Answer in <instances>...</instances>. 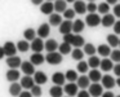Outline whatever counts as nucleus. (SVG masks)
<instances>
[{
    "instance_id": "f257e3e1",
    "label": "nucleus",
    "mask_w": 120,
    "mask_h": 97,
    "mask_svg": "<svg viewBox=\"0 0 120 97\" xmlns=\"http://www.w3.org/2000/svg\"><path fill=\"white\" fill-rule=\"evenodd\" d=\"M63 42L68 43V44L74 45L75 48H80V47H84L85 42H84V38L79 34H66L63 35Z\"/></svg>"
},
{
    "instance_id": "f03ea898",
    "label": "nucleus",
    "mask_w": 120,
    "mask_h": 97,
    "mask_svg": "<svg viewBox=\"0 0 120 97\" xmlns=\"http://www.w3.org/2000/svg\"><path fill=\"white\" fill-rule=\"evenodd\" d=\"M45 61L50 65H58L62 62V54L60 52H48L45 56Z\"/></svg>"
},
{
    "instance_id": "7ed1b4c3",
    "label": "nucleus",
    "mask_w": 120,
    "mask_h": 97,
    "mask_svg": "<svg viewBox=\"0 0 120 97\" xmlns=\"http://www.w3.org/2000/svg\"><path fill=\"white\" fill-rule=\"evenodd\" d=\"M88 89H89L88 91L89 94L93 96V97H99L103 93V85L99 84V83H92L88 87Z\"/></svg>"
},
{
    "instance_id": "20e7f679",
    "label": "nucleus",
    "mask_w": 120,
    "mask_h": 97,
    "mask_svg": "<svg viewBox=\"0 0 120 97\" xmlns=\"http://www.w3.org/2000/svg\"><path fill=\"white\" fill-rule=\"evenodd\" d=\"M85 23L88 25L89 27H96L101 23V17L96 13H89L85 18Z\"/></svg>"
},
{
    "instance_id": "39448f33",
    "label": "nucleus",
    "mask_w": 120,
    "mask_h": 97,
    "mask_svg": "<svg viewBox=\"0 0 120 97\" xmlns=\"http://www.w3.org/2000/svg\"><path fill=\"white\" fill-rule=\"evenodd\" d=\"M3 48H4V53H5V56L7 57H12V56H16V53H17V45L14 44L13 42H7L5 44L3 45Z\"/></svg>"
},
{
    "instance_id": "423d86ee",
    "label": "nucleus",
    "mask_w": 120,
    "mask_h": 97,
    "mask_svg": "<svg viewBox=\"0 0 120 97\" xmlns=\"http://www.w3.org/2000/svg\"><path fill=\"white\" fill-rule=\"evenodd\" d=\"M78 84L75 83V81H70V83L65 84V87H63V91L67 93V96L72 97L75 96V94H78Z\"/></svg>"
},
{
    "instance_id": "0eeeda50",
    "label": "nucleus",
    "mask_w": 120,
    "mask_h": 97,
    "mask_svg": "<svg viewBox=\"0 0 120 97\" xmlns=\"http://www.w3.org/2000/svg\"><path fill=\"white\" fill-rule=\"evenodd\" d=\"M60 32L62 35L71 34V32H72V22H71V19H65V21H62V23L60 25Z\"/></svg>"
},
{
    "instance_id": "6e6552de",
    "label": "nucleus",
    "mask_w": 120,
    "mask_h": 97,
    "mask_svg": "<svg viewBox=\"0 0 120 97\" xmlns=\"http://www.w3.org/2000/svg\"><path fill=\"white\" fill-rule=\"evenodd\" d=\"M101 81H102V85H103V88H107V89L114 88L115 84H116V80H115V79L112 78L111 75H109V74H107V75H103V76H102Z\"/></svg>"
},
{
    "instance_id": "1a4fd4ad",
    "label": "nucleus",
    "mask_w": 120,
    "mask_h": 97,
    "mask_svg": "<svg viewBox=\"0 0 120 97\" xmlns=\"http://www.w3.org/2000/svg\"><path fill=\"white\" fill-rule=\"evenodd\" d=\"M35 65H32L31 61H25L21 63V70L25 73V75H34L35 74Z\"/></svg>"
},
{
    "instance_id": "9d476101",
    "label": "nucleus",
    "mask_w": 120,
    "mask_h": 97,
    "mask_svg": "<svg viewBox=\"0 0 120 97\" xmlns=\"http://www.w3.org/2000/svg\"><path fill=\"white\" fill-rule=\"evenodd\" d=\"M31 49L35 53H41V50L44 49V43H43L41 38H35L31 42Z\"/></svg>"
},
{
    "instance_id": "9b49d317",
    "label": "nucleus",
    "mask_w": 120,
    "mask_h": 97,
    "mask_svg": "<svg viewBox=\"0 0 120 97\" xmlns=\"http://www.w3.org/2000/svg\"><path fill=\"white\" fill-rule=\"evenodd\" d=\"M49 32H50V25L49 23H41L39 26V29H38V35L41 39H45V38L49 36Z\"/></svg>"
},
{
    "instance_id": "f8f14e48",
    "label": "nucleus",
    "mask_w": 120,
    "mask_h": 97,
    "mask_svg": "<svg viewBox=\"0 0 120 97\" xmlns=\"http://www.w3.org/2000/svg\"><path fill=\"white\" fill-rule=\"evenodd\" d=\"M21 85H22V88H25V89H31L32 87L35 85L34 78H32L31 75H25L23 78L21 79Z\"/></svg>"
},
{
    "instance_id": "ddd939ff",
    "label": "nucleus",
    "mask_w": 120,
    "mask_h": 97,
    "mask_svg": "<svg viewBox=\"0 0 120 97\" xmlns=\"http://www.w3.org/2000/svg\"><path fill=\"white\" fill-rule=\"evenodd\" d=\"M115 22H116V21H115V16H114V14H110V13L105 14V16L101 18V23H102V26H105V27L114 26Z\"/></svg>"
},
{
    "instance_id": "4468645a",
    "label": "nucleus",
    "mask_w": 120,
    "mask_h": 97,
    "mask_svg": "<svg viewBox=\"0 0 120 97\" xmlns=\"http://www.w3.org/2000/svg\"><path fill=\"white\" fill-rule=\"evenodd\" d=\"M52 81L56 84V85H61L62 87L63 84L66 83V76L63 73H54L52 76Z\"/></svg>"
},
{
    "instance_id": "2eb2a0df",
    "label": "nucleus",
    "mask_w": 120,
    "mask_h": 97,
    "mask_svg": "<svg viewBox=\"0 0 120 97\" xmlns=\"http://www.w3.org/2000/svg\"><path fill=\"white\" fill-rule=\"evenodd\" d=\"M74 11L78 14H84L86 12V4L84 3L83 0H76L74 3Z\"/></svg>"
},
{
    "instance_id": "dca6fc26",
    "label": "nucleus",
    "mask_w": 120,
    "mask_h": 97,
    "mask_svg": "<svg viewBox=\"0 0 120 97\" xmlns=\"http://www.w3.org/2000/svg\"><path fill=\"white\" fill-rule=\"evenodd\" d=\"M32 78H34L35 83L39 84V85L47 83V80H48V76L45 75L43 71H35V74H34V76H32Z\"/></svg>"
},
{
    "instance_id": "f3484780",
    "label": "nucleus",
    "mask_w": 120,
    "mask_h": 97,
    "mask_svg": "<svg viewBox=\"0 0 120 97\" xmlns=\"http://www.w3.org/2000/svg\"><path fill=\"white\" fill-rule=\"evenodd\" d=\"M40 11H41L43 14H48V16H50V14L53 13V11H54V4H53L52 1L43 3L41 7H40Z\"/></svg>"
},
{
    "instance_id": "a211bd4d",
    "label": "nucleus",
    "mask_w": 120,
    "mask_h": 97,
    "mask_svg": "<svg viewBox=\"0 0 120 97\" xmlns=\"http://www.w3.org/2000/svg\"><path fill=\"white\" fill-rule=\"evenodd\" d=\"M21 58L17 57V56H12V57H8V60H7V65L9 66L11 69H17L21 66Z\"/></svg>"
},
{
    "instance_id": "6ab92c4d",
    "label": "nucleus",
    "mask_w": 120,
    "mask_h": 97,
    "mask_svg": "<svg viewBox=\"0 0 120 97\" xmlns=\"http://www.w3.org/2000/svg\"><path fill=\"white\" fill-rule=\"evenodd\" d=\"M58 45L60 44L54 39H49V40H47V43H44V49L47 52H56L58 49Z\"/></svg>"
},
{
    "instance_id": "aec40b11",
    "label": "nucleus",
    "mask_w": 120,
    "mask_h": 97,
    "mask_svg": "<svg viewBox=\"0 0 120 97\" xmlns=\"http://www.w3.org/2000/svg\"><path fill=\"white\" fill-rule=\"evenodd\" d=\"M90 85V79H89V76L86 75H81L78 78V87L81 89H85L88 88V87Z\"/></svg>"
},
{
    "instance_id": "412c9836",
    "label": "nucleus",
    "mask_w": 120,
    "mask_h": 97,
    "mask_svg": "<svg viewBox=\"0 0 120 97\" xmlns=\"http://www.w3.org/2000/svg\"><path fill=\"white\" fill-rule=\"evenodd\" d=\"M21 89H22L21 84L17 83V81H13V83L11 84V87H9V93H11V96L17 97V96H19V93H21Z\"/></svg>"
},
{
    "instance_id": "4be33fe9",
    "label": "nucleus",
    "mask_w": 120,
    "mask_h": 97,
    "mask_svg": "<svg viewBox=\"0 0 120 97\" xmlns=\"http://www.w3.org/2000/svg\"><path fill=\"white\" fill-rule=\"evenodd\" d=\"M84 27H85V22L81 19H75L72 22V32H75V34H80L84 30Z\"/></svg>"
},
{
    "instance_id": "5701e85b",
    "label": "nucleus",
    "mask_w": 120,
    "mask_h": 97,
    "mask_svg": "<svg viewBox=\"0 0 120 97\" xmlns=\"http://www.w3.org/2000/svg\"><path fill=\"white\" fill-rule=\"evenodd\" d=\"M7 80H9V81H17L19 79V71L18 70H16V69H12V70H8L7 71Z\"/></svg>"
},
{
    "instance_id": "b1692460",
    "label": "nucleus",
    "mask_w": 120,
    "mask_h": 97,
    "mask_svg": "<svg viewBox=\"0 0 120 97\" xmlns=\"http://www.w3.org/2000/svg\"><path fill=\"white\" fill-rule=\"evenodd\" d=\"M63 88L61 85H53L52 88L49 89V94H50V97H63L62 94H63Z\"/></svg>"
},
{
    "instance_id": "393cba45",
    "label": "nucleus",
    "mask_w": 120,
    "mask_h": 97,
    "mask_svg": "<svg viewBox=\"0 0 120 97\" xmlns=\"http://www.w3.org/2000/svg\"><path fill=\"white\" fill-rule=\"evenodd\" d=\"M53 4H54V11L57 12V13H63V12L67 9L66 0H56Z\"/></svg>"
},
{
    "instance_id": "a878e982",
    "label": "nucleus",
    "mask_w": 120,
    "mask_h": 97,
    "mask_svg": "<svg viewBox=\"0 0 120 97\" xmlns=\"http://www.w3.org/2000/svg\"><path fill=\"white\" fill-rule=\"evenodd\" d=\"M62 23V17L58 13H52L49 16V25L50 26H60Z\"/></svg>"
},
{
    "instance_id": "bb28decb",
    "label": "nucleus",
    "mask_w": 120,
    "mask_h": 97,
    "mask_svg": "<svg viewBox=\"0 0 120 97\" xmlns=\"http://www.w3.org/2000/svg\"><path fill=\"white\" fill-rule=\"evenodd\" d=\"M31 63L32 65H35V66H38V65H41L43 62L45 61V57L41 54V53H34V54L31 56Z\"/></svg>"
},
{
    "instance_id": "cd10ccee",
    "label": "nucleus",
    "mask_w": 120,
    "mask_h": 97,
    "mask_svg": "<svg viewBox=\"0 0 120 97\" xmlns=\"http://www.w3.org/2000/svg\"><path fill=\"white\" fill-rule=\"evenodd\" d=\"M97 52H98V54L102 56V57H107V56L111 53V49H110L109 44H101L97 48Z\"/></svg>"
},
{
    "instance_id": "c85d7f7f",
    "label": "nucleus",
    "mask_w": 120,
    "mask_h": 97,
    "mask_svg": "<svg viewBox=\"0 0 120 97\" xmlns=\"http://www.w3.org/2000/svg\"><path fill=\"white\" fill-rule=\"evenodd\" d=\"M99 67H101L102 71H110L114 69V65H112V61L109 60V58H103L99 63Z\"/></svg>"
},
{
    "instance_id": "c756f323",
    "label": "nucleus",
    "mask_w": 120,
    "mask_h": 97,
    "mask_svg": "<svg viewBox=\"0 0 120 97\" xmlns=\"http://www.w3.org/2000/svg\"><path fill=\"white\" fill-rule=\"evenodd\" d=\"M88 76H89V79H90V81H93V83H98V81L102 79L101 73H99L98 70H96V69H93V70L89 71Z\"/></svg>"
},
{
    "instance_id": "7c9ffc66",
    "label": "nucleus",
    "mask_w": 120,
    "mask_h": 97,
    "mask_svg": "<svg viewBox=\"0 0 120 97\" xmlns=\"http://www.w3.org/2000/svg\"><path fill=\"white\" fill-rule=\"evenodd\" d=\"M71 47H72L71 44L63 42V43H61V44L58 45V50H60L61 54H68V53L71 52Z\"/></svg>"
},
{
    "instance_id": "2f4dec72",
    "label": "nucleus",
    "mask_w": 120,
    "mask_h": 97,
    "mask_svg": "<svg viewBox=\"0 0 120 97\" xmlns=\"http://www.w3.org/2000/svg\"><path fill=\"white\" fill-rule=\"evenodd\" d=\"M83 52L85 53V54H88V56H94L96 54V52H97V48L94 47L93 44H90V43H88V44H84V47H83Z\"/></svg>"
},
{
    "instance_id": "473e14b6",
    "label": "nucleus",
    "mask_w": 120,
    "mask_h": 97,
    "mask_svg": "<svg viewBox=\"0 0 120 97\" xmlns=\"http://www.w3.org/2000/svg\"><path fill=\"white\" fill-rule=\"evenodd\" d=\"M119 38H117L116 34H110L107 35V43H109L110 47H117L119 45Z\"/></svg>"
},
{
    "instance_id": "72a5a7b5",
    "label": "nucleus",
    "mask_w": 120,
    "mask_h": 97,
    "mask_svg": "<svg viewBox=\"0 0 120 97\" xmlns=\"http://www.w3.org/2000/svg\"><path fill=\"white\" fill-rule=\"evenodd\" d=\"M99 63H101V60H99L97 56H90L89 57V60H88V65H89V67H92V69H97L99 66Z\"/></svg>"
},
{
    "instance_id": "f704fd0d",
    "label": "nucleus",
    "mask_w": 120,
    "mask_h": 97,
    "mask_svg": "<svg viewBox=\"0 0 120 97\" xmlns=\"http://www.w3.org/2000/svg\"><path fill=\"white\" fill-rule=\"evenodd\" d=\"M17 49L19 50V52H27V50L30 49V44L27 40H19L18 43H17Z\"/></svg>"
},
{
    "instance_id": "c9c22d12",
    "label": "nucleus",
    "mask_w": 120,
    "mask_h": 97,
    "mask_svg": "<svg viewBox=\"0 0 120 97\" xmlns=\"http://www.w3.org/2000/svg\"><path fill=\"white\" fill-rule=\"evenodd\" d=\"M35 36H36V32H35L34 29H26L23 31V38L29 42V40H34Z\"/></svg>"
},
{
    "instance_id": "e433bc0d",
    "label": "nucleus",
    "mask_w": 120,
    "mask_h": 97,
    "mask_svg": "<svg viewBox=\"0 0 120 97\" xmlns=\"http://www.w3.org/2000/svg\"><path fill=\"white\" fill-rule=\"evenodd\" d=\"M65 76H66V80H68V81L78 80V73H76L75 70H67L65 74Z\"/></svg>"
},
{
    "instance_id": "4c0bfd02",
    "label": "nucleus",
    "mask_w": 120,
    "mask_h": 97,
    "mask_svg": "<svg viewBox=\"0 0 120 97\" xmlns=\"http://www.w3.org/2000/svg\"><path fill=\"white\" fill-rule=\"evenodd\" d=\"M88 67H89V65H88V62H85V61H79L78 66H76L78 71L81 73V74H85L86 71H88Z\"/></svg>"
},
{
    "instance_id": "58836bf2",
    "label": "nucleus",
    "mask_w": 120,
    "mask_h": 97,
    "mask_svg": "<svg viewBox=\"0 0 120 97\" xmlns=\"http://www.w3.org/2000/svg\"><path fill=\"white\" fill-rule=\"evenodd\" d=\"M97 11L105 16V14H107V13H109V11H110V4H107V3H101V4L98 5V9H97Z\"/></svg>"
},
{
    "instance_id": "ea45409f",
    "label": "nucleus",
    "mask_w": 120,
    "mask_h": 97,
    "mask_svg": "<svg viewBox=\"0 0 120 97\" xmlns=\"http://www.w3.org/2000/svg\"><path fill=\"white\" fill-rule=\"evenodd\" d=\"M110 60H111V61H115V62L119 63V62H120V50H119V49L111 50V53H110Z\"/></svg>"
},
{
    "instance_id": "a19ab883",
    "label": "nucleus",
    "mask_w": 120,
    "mask_h": 97,
    "mask_svg": "<svg viewBox=\"0 0 120 97\" xmlns=\"http://www.w3.org/2000/svg\"><path fill=\"white\" fill-rule=\"evenodd\" d=\"M72 58L74 60H83V56H84V52L81 49H79V48H75V49L72 50Z\"/></svg>"
},
{
    "instance_id": "79ce46f5",
    "label": "nucleus",
    "mask_w": 120,
    "mask_h": 97,
    "mask_svg": "<svg viewBox=\"0 0 120 97\" xmlns=\"http://www.w3.org/2000/svg\"><path fill=\"white\" fill-rule=\"evenodd\" d=\"M31 94L34 97H40L41 96V88H40L39 84H35V85L31 88Z\"/></svg>"
},
{
    "instance_id": "37998d69",
    "label": "nucleus",
    "mask_w": 120,
    "mask_h": 97,
    "mask_svg": "<svg viewBox=\"0 0 120 97\" xmlns=\"http://www.w3.org/2000/svg\"><path fill=\"white\" fill-rule=\"evenodd\" d=\"M63 17H65L66 19H72L74 17H75V11H74V9H66V11L63 12Z\"/></svg>"
},
{
    "instance_id": "c03bdc74",
    "label": "nucleus",
    "mask_w": 120,
    "mask_h": 97,
    "mask_svg": "<svg viewBox=\"0 0 120 97\" xmlns=\"http://www.w3.org/2000/svg\"><path fill=\"white\" fill-rule=\"evenodd\" d=\"M97 9H98V5H96L94 3H88V5H86V11L89 13H96Z\"/></svg>"
},
{
    "instance_id": "a18cd8bd",
    "label": "nucleus",
    "mask_w": 120,
    "mask_h": 97,
    "mask_svg": "<svg viewBox=\"0 0 120 97\" xmlns=\"http://www.w3.org/2000/svg\"><path fill=\"white\" fill-rule=\"evenodd\" d=\"M114 16L120 18V4H115V7H114Z\"/></svg>"
},
{
    "instance_id": "49530a36",
    "label": "nucleus",
    "mask_w": 120,
    "mask_h": 97,
    "mask_svg": "<svg viewBox=\"0 0 120 97\" xmlns=\"http://www.w3.org/2000/svg\"><path fill=\"white\" fill-rule=\"evenodd\" d=\"M114 32L116 35H119L120 34V19L117 22H115V25H114Z\"/></svg>"
},
{
    "instance_id": "de8ad7c7",
    "label": "nucleus",
    "mask_w": 120,
    "mask_h": 97,
    "mask_svg": "<svg viewBox=\"0 0 120 97\" xmlns=\"http://www.w3.org/2000/svg\"><path fill=\"white\" fill-rule=\"evenodd\" d=\"M114 73H115V75H117V76H120V62L119 63H116V65L114 66Z\"/></svg>"
},
{
    "instance_id": "09e8293b",
    "label": "nucleus",
    "mask_w": 120,
    "mask_h": 97,
    "mask_svg": "<svg viewBox=\"0 0 120 97\" xmlns=\"http://www.w3.org/2000/svg\"><path fill=\"white\" fill-rule=\"evenodd\" d=\"M18 97H34L31 94V92H29V91H23V92H21L19 93V96Z\"/></svg>"
},
{
    "instance_id": "8fccbe9b",
    "label": "nucleus",
    "mask_w": 120,
    "mask_h": 97,
    "mask_svg": "<svg viewBox=\"0 0 120 97\" xmlns=\"http://www.w3.org/2000/svg\"><path fill=\"white\" fill-rule=\"evenodd\" d=\"M78 97H90V94L88 91H80L78 93Z\"/></svg>"
},
{
    "instance_id": "3c124183",
    "label": "nucleus",
    "mask_w": 120,
    "mask_h": 97,
    "mask_svg": "<svg viewBox=\"0 0 120 97\" xmlns=\"http://www.w3.org/2000/svg\"><path fill=\"white\" fill-rule=\"evenodd\" d=\"M102 97H115V96H114L112 92L107 91V92H103V93H102Z\"/></svg>"
},
{
    "instance_id": "603ef678",
    "label": "nucleus",
    "mask_w": 120,
    "mask_h": 97,
    "mask_svg": "<svg viewBox=\"0 0 120 97\" xmlns=\"http://www.w3.org/2000/svg\"><path fill=\"white\" fill-rule=\"evenodd\" d=\"M31 3L34 4V5H41L43 0H31Z\"/></svg>"
},
{
    "instance_id": "864d4df0",
    "label": "nucleus",
    "mask_w": 120,
    "mask_h": 97,
    "mask_svg": "<svg viewBox=\"0 0 120 97\" xmlns=\"http://www.w3.org/2000/svg\"><path fill=\"white\" fill-rule=\"evenodd\" d=\"M4 56H5V53H4V48H3V47H0V60H1Z\"/></svg>"
},
{
    "instance_id": "5fc2aeb1",
    "label": "nucleus",
    "mask_w": 120,
    "mask_h": 97,
    "mask_svg": "<svg viewBox=\"0 0 120 97\" xmlns=\"http://www.w3.org/2000/svg\"><path fill=\"white\" fill-rule=\"evenodd\" d=\"M107 4H112V5H115V4L117 3V0H106Z\"/></svg>"
},
{
    "instance_id": "6e6d98bb",
    "label": "nucleus",
    "mask_w": 120,
    "mask_h": 97,
    "mask_svg": "<svg viewBox=\"0 0 120 97\" xmlns=\"http://www.w3.org/2000/svg\"><path fill=\"white\" fill-rule=\"evenodd\" d=\"M116 84H117V85L120 87V76H119V78H117V80H116Z\"/></svg>"
},
{
    "instance_id": "4d7b16f0",
    "label": "nucleus",
    "mask_w": 120,
    "mask_h": 97,
    "mask_svg": "<svg viewBox=\"0 0 120 97\" xmlns=\"http://www.w3.org/2000/svg\"><path fill=\"white\" fill-rule=\"evenodd\" d=\"M76 0H66V3H75Z\"/></svg>"
},
{
    "instance_id": "13d9d810",
    "label": "nucleus",
    "mask_w": 120,
    "mask_h": 97,
    "mask_svg": "<svg viewBox=\"0 0 120 97\" xmlns=\"http://www.w3.org/2000/svg\"><path fill=\"white\" fill-rule=\"evenodd\" d=\"M89 3H94V0H88Z\"/></svg>"
},
{
    "instance_id": "bf43d9fd",
    "label": "nucleus",
    "mask_w": 120,
    "mask_h": 97,
    "mask_svg": "<svg viewBox=\"0 0 120 97\" xmlns=\"http://www.w3.org/2000/svg\"><path fill=\"white\" fill-rule=\"evenodd\" d=\"M47 1H53V0H47Z\"/></svg>"
},
{
    "instance_id": "052dcab7",
    "label": "nucleus",
    "mask_w": 120,
    "mask_h": 97,
    "mask_svg": "<svg viewBox=\"0 0 120 97\" xmlns=\"http://www.w3.org/2000/svg\"><path fill=\"white\" fill-rule=\"evenodd\" d=\"M115 97H120V94H119V96H115Z\"/></svg>"
},
{
    "instance_id": "680f3d73",
    "label": "nucleus",
    "mask_w": 120,
    "mask_h": 97,
    "mask_svg": "<svg viewBox=\"0 0 120 97\" xmlns=\"http://www.w3.org/2000/svg\"><path fill=\"white\" fill-rule=\"evenodd\" d=\"M119 47H120V42H119Z\"/></svg>"
},
{
    "instance_id": "e2e57ef3",
    "label": "nucleus",
    "mask_w": 120,
    "mask_h": 97,
    "mask_svg": "<svg viewBox=\"0 0 120 97\" xmlns=\"http://www.w3.org/2000/svg\"><path fill=\"white\" fill-rule=\"evenodd\" d=\"M66 97H70V96H66Z\"/></svg>"
}]
</instances>
